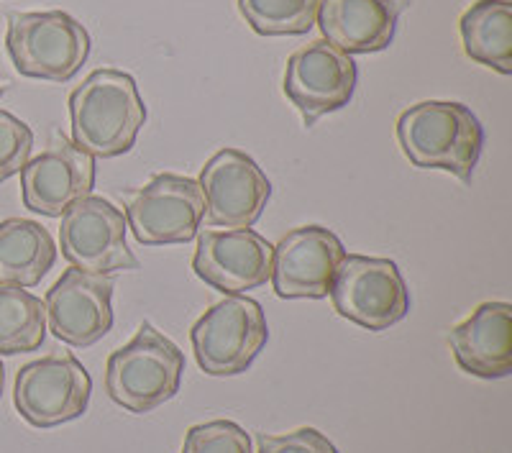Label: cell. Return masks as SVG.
Segmentation results:
<instances>
[{
	"label": "cell",
	"instance_id": "obj_1",
	"mask_svg": "<svg viewBox=\"0 0 512 453\" xmlns=\"http://www.w3.org/2000/svg\"><path fill=\"white\" fill-rule=\"evenodd\" d=\"M72 141L95 159L121 157L134 149L146 123L139 85L128 72L95 70L70 95Z\"/></svg>",
	"mask_w": 512,
	"mask_h": 453
},
{
	"label": "cell",
	"instance_id": "obj_2",
	"mask_svg": "<svg viewBox=\"0 0 512 453\" xmlns=\"http://www.w3.org/2000/svg\"><path fill=\"white\" fill-rule=\"evenodd\" d=\"M397 141L418 169H443L469 185L482 157L484 128L464 103L423 100L400 113Z\"/></svg>",
	"mask_w": 512,
	"mask_h": 453
},
{
	"label": "cell",
	"instance_id": "obj_3",
	"mask_svg": "<svg viewBox=\"0 0 512 453\" xmlns=\"http://www.w3.org/2000/svg\"><path fill=\"white\" fill-rule=\"evenodd\" d=\"M182 372L185 354L152 323H141L136 336L108 356L105 392L128 413L146 415L180 392Z\"/></svg>",
	"mask_w": 512,
	"mask_h": 453
},
{
	"label": "cell",
	"instance_id": "obj_4",
	"mask_svg": "<svg viewBox=\"0 0 512 453\" xmlns=\"http://www.w3.org/2000/svg\"><path fill=\"white\" fill-rule=\"evenodd\" d=\"M6 49L24 77L70 82L88 62L93 41L88 29L64 11L11 13Z\"/></svg>",
	"mask_w": 512,
	"mask_h": 453
},
{
	"label": "cell",
	"instance_id": "obj_5",
	"mask_svg": "<svg viewBox=\"0 0 512 453\" xmlns=\"http://www.w3.org/2000/svg\"><path fill=\"white\" fill-rule=\"evenodd\" d=\"M200 369L210 377L244 374L269 341L267 315L251 297L231 295L210 305L190 331Z\"/></svg>",
	"mask_w": 512,
	"mask_h": 453
},
{
	"label": "cell",
	"instance_id": "obj_6",
	"mask_svg": "<svg viewBox=\"0 0 512 453\" xmlns=\"http://www.w3.org/2000/svg\"><path fill=\"white\" fill-rule=\"evenodd\" d=\"M328 295L341 318L372 333L392 328L410 310V290L400 267L377 256L346 254Z\"/></svg>",
	"mask_w": 512,
	"mask_h": 453
},
{
	"label": "cell",
	"instance_id": "obj_7",
	"mask_svg": "<svg viewBox=\"0 0 512 453\" xmlns=\"http://www.w3.org/2000/svg\"><path fill=\"white\" fill-rule=\"evenodd\" d=\"M126 215L111 200L88 195L62 215L59 246L70 267L88 274L139 272V259L126 244Z\"/></svg>",
	"mask_w": 512,
	"mask_h": 453
},
{
	"label": "cell",
	"instance_id": "obj_8",
	"mask_svg": "<svg viewBox=\"0 0 512 453\" xmlns=\"http://www.w3.org/2000/svg\"><path fill=\"white\" fill-rule=\"evenodd\" d=\"M93 379L72 354H52L21 366L13 387L18 415L34 428H57L85 415Z\"/></svg>",
	"mask_w": 512,
	"mask_h": 453
},
{
	"label": "cell",
	"instance_id": "obj_9",
	"mask_svg": "<svg viewBox=\"0 0 512 453\" xmlns=\"http://www.w3.org/2000/svg\"><path fill=\"white\" fill-rule=\"evenodd\" d=\"M126 198V226L141 246L187 244L200 233L205 198L198 180L164 172Z\"/></svg>",
	"mask_w": 512,
	"mask_h": 453
},
{
	"label": "cell",
	"instance_id": "obj_10",
	"mask_svg": "<svg viewBox=\"0 0 512 453\" xmlns=\"http://www.w3.org/2000/svg\"><path fill=\"white\" fill-rule=\"evenodd\" d=\"M205 221L223 228H251L262 218L272 182L264 169L241 149H221L200 169Z\"/></svg>",
	"mask_w": 512,
	"mask_h": 453
},
{
	"label": "cell",
	"instance_id": "obj_11",
	"mask_svg": "<svg viewBox=\"0 0 512 453\" xmlns=\"http://www.w3.org/2000/svg\"><path fill=\"white\" fill-rule=\"evenodd\" d=\"M356 62L326 39L310 41L290 54L285 70V95L295 105L305 126H315L326 113L341 111L354 98Z\"/></svg>",
	"mask_w": 512,
	"mask_h": 453
},
{
	"label": "cell",
	"instance_id": "obj_12",
	"mask_svg": "<svg viewBox=\"0 0 512 453\" xmlns=\"http://www.w3.org/2000/svg\"><path fill=\"white\" fill-rule=\"evenodd\" d=\"M344 256V244L328 228H292L274 246L269 282L282 300H320L331 292Z\"/></svg>",
	"mask_w": 512,
	"mask_h": 453
},
{
	"label": "cell",
	"instance_id": "obj_13",
	"mask_svg": "<svg viewBox=\"0 0 512 453\" xmlns=\"http://www.w3.org/2000/svg\"><path fill=\"white\" fill-rule=\"evenodd\" d=\"M198 249L192 269L205 285L223 295H244L264 287L272 277L274 246L254 228L203 231L195 236Z\"/></svg>",
	"mask_w": 512,
	"mask_h": 453
},
{
	"label": "cell",
	"instance_id": "obj_14",
	"mask_svg": "<svg viewBox=\"0 0 512 453\" xmlns=\"http://www.w3.org/2000/svg\"><path fill=\"white\" fill-rule=\"evenodd\" d=\"M113 277L70 267L44 297L47 331L67 346L88 349L113 328Z\"/></svg>",
	"mask_w": 512,
	"mask_h": 453
},
{
	"label": "cell",
	"instance_id": "obj_15",
	"mask_svg": "<svg viewBox=\"0 0 512 453\" xmlns=\"http://www.w3.org/2000/svg\"><path fill=\"white\" fill-rule=\"evenodd\" d=\"M93 187L95 157L64 134H54L52 146L21 169L24 205L44 218H62L70 205L93 195Z\"/></svg>",
	"mask_w": 512,
	"mask_h": 453
},
{
	"label": "cell",
	"instance_id": "obj_16",
	"mask_svg": "<svg viewBox=\"0 0 512 453\" xmlns=\"http://www.w3.org/2000/svg\"><path fill=\"white\" fill-rule=\"evenodd\" d=\"M400 0H318L323 39L344 54L384 52L395 41Z\"/></svg>",
	"mask_w": 512,
	"mask_h": 453
},
{
	"label": "cell",
	"instance_id": "obj_17",
	"mask_svg": "<svg viewBox=\"0 0 512 453\" xmlns=\"http://www.w3.org/2000/svg\"><path fill=\"white\" fill-rule=\"evenodd\" d=\"M448 346L466 374L502 379L512 372V305L482 302L464 323L451 328Z\"/></svg>",
	"mask_w": 512,
	"mask_h": 453
},
{
	"label": "cell",
	"instance_id": "obj_18",
	"mask_svg": "<svg viewBox=\"0 0 512 453\" xmlns=\"http://www.w3.org/2000/svg\"><path fill=\"white\" fill-rule=\"evenodd\" d=\"M57 262L52 233L29 218L0 221V285L36 287Z\"/></svg>",
	"mask_w": 512,
	"mask_h": 453
},
{
	"label": "cell",
	"instance_id": "obj_19",
	"mask_svg": "<svg viewBox=\"0 0 512 453\" xmlns=\"http://www.w3.org/2000/svg\"><path fill=\"white\" fill-rule=\"evenodd\" d=\"M466 57L500 75H512V3L477 0L459 21Z\"/></svg>",
	"mask_w": 512,
	"mask_h": 453
},
{
	"label": "cell",
	"instance_id": "obj_20",
	"mask_svg": "<svg viewBox=\"0 0 512 453\" xmlns=\"http://www.w3.org/2000/svg\"><path fill=\"white\" fill-rule=\"evenodd\" d=\"M47 338L44 302L24 287L0 285V356L39 351Z\"/></svg>",
	"mask_w": 512,
	"mask_h": 453
},
{
	"label": "cell",
	"instance_id": "obj_21",
	"mask_svg": "<svg viewBox=\"0 0 512 453\" xmlns=\"http://www.w3.org/2000/svg\"><path fill=\"white\" fill-rule=\"evenodd\" d=\"M239 11L259 36H303L315 26L318 0H239Z\"/></svg>",
	"mask_w": 512,
	"mask_h": 453
},
{
	"label": "cell",
	"instance_id": "obj_22",
	"mask_svg": "<svg viewBox=\"0 0 512 453\" xmlns=\"http://www.w3.org/2000/svg\"><path fill=\"white\" fill-rule=\"evenodd\" d=\"M180 453H254L251 436L233 420H210L192 425L185 433Z\"/></svg>",
	"mask_w": 512,
	"mask_h": 453
},
{
	"label": "cell",
	"instance_id": "obj_23",
	"mask_svg": "<svg viewBox=\"0 0 512 453\" xmlns=\"http://www.w3.org/2000/svg\"><path fill=\"white\" fill-rule=\"evenodd\" d=\"M34 149V131L13 113L0 111V185L21 175Z\"/></svg>",
	"mask_w": 512,
	"mask_h": 453
},
{
	"label": "cell",
	"instance_id": "obj_24",
	"mask_svg": "<svg viewBox=\"0 0 512 453\" xmlns=\"http://www.w3.org/2000/svg\"><path fill=\"white\" fill-rule=\"evenodd\" d=\"M256 443H259L256 453H338V448L315 428H297L287 436L259 433Z\"/></svg>",
	"mask_w": 512,
	"mask_h": 453
},
{
	"label": "cell",
	"instance_id": "obj_25",
	"mask_svg": "<svg viewBox=\"0 0 512 453\" xmlns=\"http://www.w3.org/2000/svg\"><path fill=\"white\" fill-rule=\"evenodd\" d=\"M3 387H6V369H3V361H0V397H3Z\"/></svg>",
	"mask_w": 512,
	"mask_h": 453
},
{
	"label": "cell",
	"instance_id": "obj_26",
	"mask_svg": "<svg viewBox=\"0 0 512 453\" xmlns=\"http://www.w3.org/2000/svg\"><path fill=\"white\" fill-rule=\"evenodd\" d=\"M0 95H3V88H0Z\"/></svg>",
	"mask_w": 512,
	"mask_h": 453
}]
</instances>
